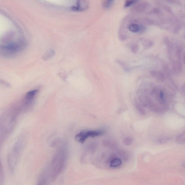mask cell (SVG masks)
I'll use <instances>...</instances> for the list:
<instances>
[{
	"label": "cell",
	"instance_id": "obj_7",
	"mask_svg": "<svg viewBox=\"0 0 185 185\" xmlns=\"http://www.w3.org/2000/svg\"><path fill=\"white\" fill-rule=\"evenodd\" d=\"M38 90H32L31 91H29L27 93L26 96V99L28 101H32L34 99V97L38 92Z\"/></svg>",
	"mask_w": 185,
	"mask_h": 185
},
{
	"label": "cell",
	"instance_id": "obj_3",
	"mask_svg": "<svg viewBox=\"0 0 185 185\" xmlns=\"http://www.w3.org/2000/svg\"><path fill=\"white\" fill-rule=\"evenodd\" d=\"M89 0H77L76 6H72L71 10L77 12H82L89 9Z\"/></svg>",
	"mask_w": 185,
	"mask_h": 185
},
{
	"label": "cell",
	"instance_id": "obj_2",
	"mask_svg": "<svg viewBox=\"0 0 185 185\" xmlns=\"http://www.w3.org/2000/svg\"><path fill=\"white\" fill-rule=\"evenodd\" d=\"M104 132L99 130L94 131H83L78 133L75 136V139L78 142L83 143L89 137H94L102 135Z\"/></svg>",
	"mask_w": 185,
	"mask_h": 185
},
{
	"label": "cell",
	"instance_id": "obj_11",
	"mask_svg": "<svg viewBox=\"0 0 185 185\" xmlns=\"http://www.w3.org/2000/svg\"><path fill=\"white\" fill-rule=\"evenodd\" d=\"M114 0H105L103 3V7L105 9H108L111 6Z\"/></svg>",
	"mask_w": 185,
	"mask_h": 185
},
{
	"label": "cell",
	"instance_id": "obj_4",
	"mask_svg": "<svg viewBox=\"0 0 185 185\" xmlns=\"http://www.w3.org/2000/svg\"><path fill=\"white\" fill-rule=\"evenodd\" d=\"M4 49L11 53H15L20 50V46L17 43H11L5 46Z\"/></svg>",
	"mask_w": 185,
	"mask_h": 185
},
{
	"label": "cell",
	"instance_id": "obj_15",
	"mask_svg": "<svg viewBox=\"0 0 185 185\" xmlns=\"http://www.w3.org/2000/svg\"><path fill=\"white\" fill-rule=\"evenodd\" d=\"M139 46L137 45H133L131 47V51L132 53H136L139 50Z\"/></svg>",
	"mask_w": 185,
	"mask_h": 185
},
{
	"label": "cell",
	"instance_id": "obj_6",
	"mask_svg": "<svg viewBox=\"0 0 185 185\" xmlns=\"http://www.w3.org/2000/svg\"><path fill=\"white\" fill-rule=\"evenodd\" d=\"M55 54V51L54 50H49L48 51H47L45 54L43 55V59L45 60L50 59L54 57Z\"/></svg>",
	"mask_w": 185,
	"mask_h": 185
},
{
	"label": "cell",
	"instance_id": "obj_13",
	"mask_svg": "<svg viewBox=\"0 0 185 185\" xmlns=\"http://www.w3.org/2000/svg\"><path fill=\"white\" fill-rule=\"evenodd\" d=\"M137 1V0H127L125 3V7H127L131 6L133 4L136 2Z\"/></svg>",
	"mask_w": 185,
	"mask_h": 185
},
{
	"label": "cell",
	"instance_id": "obj_1",
	"mask_svg": "<svg viewBox=\"0 0 185 185\" xmlns=\"http://www.w3.org/2000/svg\"><path fill=\"white\" fill-rule=\"evenodd\" d=\"M23 145H24V142L23 140H19L14 145L12 151L9 155V163L11 170H14L17 164Z\"/></svg>",
	"mask_w": 185,
	"mask_h": 185
},
{
	"label": "cell",
	"instance_id": "obj_9",
	"mask_svg": "<svg viewBox=\"0 0 185 185\" xmlns=\"http://www.w3.org/2000/svg\"><path fill=\"white\" fill-rule=\"evenodd\" d=\"M129 29L133 33L138 32L140 31L141 27L135 24H132L129 26Z\"/></svg>",
	"mask_w": 185,
	"mask_h": 185
},
{
	"label": "cell",
	"instance_id": "obj_10",
	"mask_svg": "<svg viewBox=\"0 0 185 185\" xmlns=\"http://www.w3.org/2000/svg\"><path fill=\"white\" fill-rule=\"evenodd\" d=\"M117 63L119 65H120L121 67L123 68L124 70L126 71H129L131 70L130 68L125 62H122L120 60H118Z\"/></svg>",
	"mask_w": 185,
	"mask_h": 185
},
{
	"label": "cell",
	"instance_id": "obj_16",
	"mask_svg": "<svg viewBox=\"0 0 185 185\" xmlns=\"http://www.w3.org/2000/svg\"><path fill=\"white\" fill-rule=\"evenodd\" d=\"M153 45V43L151 42H146L144 44V47L146 49L150 48Z\"/></svg>",
	"mask_w": 185,
	"mask_h": 185
},
{
	"label": "cell",
	"instance_id": "obj_14",
	"mask_svg": "<svg viewBox=\"0 0 185 185\" xmlns=\"http://www.w3.org/2000/svg\"><path fill=\"white\" fill-rule=\"evenodd\" d=\"M177 141L179 143H182L184 142V133L178 136L177 138Z\"/></svg>",
	"mask_w": 185,
	"mask_h": 185
},
{
	"label": "cell",
	"instance_id": "obj_5",
	"mask_svg": "<svg viewBox=\"0 0 185 185\" xmlns=\"http://www.w3.org/2000/svg\"><path fill=\"white\" fill-rule=\"evenodd\" d=\"M150 73L152 76L158 80L161 81H163L164 80V74L160 71H152L150 72Z\"/></svg>",
	"mask_w": 185,
	"mask_h": 185
},
{
	"label": "cell",
	"instance_id": "obj_8",
	"mask_svg": "<svg viewBox=\"0 0 185 185\" xmlns=\"http://www.w3.org/2000/svg\"><path fill=\"white\" fill-rule=\"evenodd\" d=\"M122 162V160L120 159L115 158L111 160L110 162V165L111 167H115L121 165Z\"/></svg>",
	"mask_w": 185,
	"mask_h": 185
},
{
	"label": "cell",
	"instance_id": "obj_12",
	"mask_svg": "<svg viewBox=\"0 0 185 185\" xmlns=\"http://www.w3.org/2000/svg\"><path fill=\"white\" fill-rule=\"evenodd\" d=\"M132 141V139L131 137H128L125 138L124 140L123 144L124 145L128 146L131 145Z\"/></svg>",
	"mask_w": 185,
	"mask_h": 185
}]
</instances>
